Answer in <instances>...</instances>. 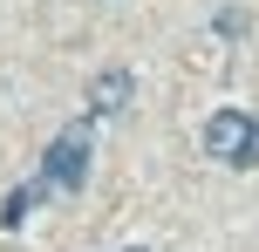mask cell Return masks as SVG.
I'll return each mask as SVG.
<instances>
[{
    "label": "cell",
    "mask_w": 259,
    "mask_h": 252,
    "mask_svg": "<svg viewBox=\"0 0 259 252\" xmlns=\"http://www.w3.org/2000/svg\"><path fill=\"white\" fill-rule=\"evenodd\" d=\"M205 150L219 164H232V171L259 164V116H246V109H211L205 116Z\"/></svg>",
    "instance_id": "6da1fadb"
},
{
    "label": "cell",
    "mask_w": 259,
    "mask_h": 252,
    "mask_svg": "<svg viewBox=\"0 0 259 252\" xmlns=\"http://www.w3.org/2000/svg\"><path fill=\"white\" fill-rule=\"evenodd\" d=\"M82 177H89V123H68L48 143V157H41V184L48 191H82Z\"/></svg>",
    "instance_id": "7a4b0ae2"
},
{
    "label": "cell",
    "mask_w": 259,
    "mask_h": 252,
    "mask_svg": "<svg viewBox=\"0 0 259 252\" xmlns=\"http://www.w3.org/2000/svg\"><path fill=\"white\" fill-rule=\"evenodd\" d=\"M130 95H137V75H130V68H103V75L89 82V109L96 116H123Z\"/></svg>",
    "instance_id": "3957f363"
},
{
    "label": "cell",
    "mask_w": 259,
    "mask_h": 252,
    "mask_svg": "<svg viewBox=\"0 0 259 252\" xmlns=\"http://www.w3.org/2000/svg\"><path fill=\"white\" fill-rule=\"evenodd\" d=\"M41 198H48V184H41V177H34V184H21V191H14V198H7V212H0V225H21V218L34 212Z\"/></svg>",
    "instance_id": "277c9868"
},
{
    "label": "cell",
    "mask_w": 259,
    "mask_h": 252,
    "mask_svg": "<svg viewBox=\"0 0 259 252\" xmlns=\"http://www.w3.org/2000/svg\"><path fill=\"white\" fill-rule=\"evenodd\" d=\"M123 252H150V245H123Z\"/></svg>",
    "instance_id": "5b68a950"
}]
</instances>
